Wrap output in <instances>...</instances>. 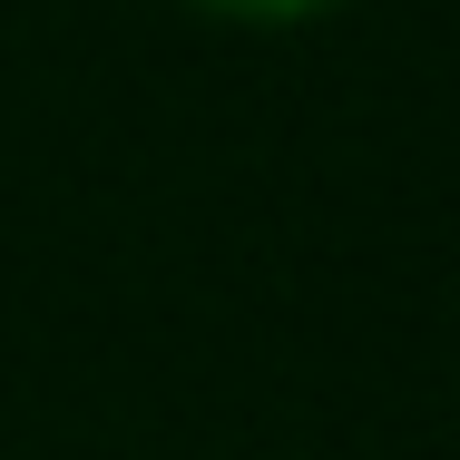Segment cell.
Listing matches in <instances>:
<instances>
[{
    "instance_id": "6da1fadb",
    "label": "cell",
    "mask_w": 460,
    "mask_h": 460,
    "mask_svg": "<svg viewBox=\"0 0 460 460\" xmlns=\"http://www.w3.org/2000/svg\"><path fill=\"white\" fill-rule=\"evenodd\" d=\"M196 10H226V20H314V10H333V0H196Z\"/></svg>"
}]
</instances>
